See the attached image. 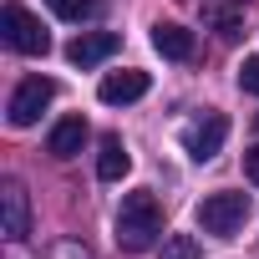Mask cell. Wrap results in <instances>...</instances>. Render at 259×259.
Segmentation results:
<instances>
[{"label":"cell","instance_id":"17","mask_svg":"<svg viewBox=\"0 0 259 259\" xmlns=\"http://www.w3.org/2000/svg\"><path fill=\"white\" fill-rule=\"evenodd\" d=\"M244 173H249V183L259 188V143H254V148L244 153Z\"/></svg>","mask_w":259,"mask_h":259},{"label":"cell","instance_id":"3","mask_svg":"<svg viewBox=\"0 0 259 259\" xmlns=\"http://www.w3.org/2000/svg\"><path fill=\"white\" fill-rule=\"evenodd\" d=\"M56 102V81L51 76H26L16 92H11V102H6V117H11V127H31V122H41V112Z\"/></svg>","mask_w":259,"mask_h":259},{"label":"cell","instance_id":"18","mask_svg":"<svg viewBox=\"0 0 259 259\" xmlns=\"http://www.w3.org/2000/svg\"><path fill=\"white\" fill-rule=\"evenodd\" d=\"M254 127H259V122H254Z\"/></svg>","mask_w":259,"mask_h":259},{"label":"cell","instance_id":"4","mask_svg":"<svg viewBox=\"0 0 259 259\" xmlns=\"http://www.w3.org/2000/svg\"><path fill=\"white\" fill-rule=\"evenodd\" d=\"M244 219H249V198H244V193H208V198L198 203V224H203V234L229 239Z\"/></svg>","mask_w":259,"mask_h":259},{"label":"cell","instance_id":"12","mask_svg":"<svg viewBox=\"0 0 259 259\" xmlns=\"http://www.w3.org/2000/svg\"><path fill=\"white\" fill-rule=\"evenodd\" d=\"M153 46H158V56H168V61H193V51H198L193 31H183V26H173V21H158V26H153Z\"/></svg>","mask_w":259,"mask_h":259},{"label":"cell","instance_id":"13","mask_svg":"<svg viewBox=\"0 0 259 259\" xmlns=\"http://www.w3.org/2000/svg\"><path fill=\"white\" fill-rule=\"evenodd\" d=\"M198 254H203V244L193 234H168L163 239V259H198Z\"/></svg>","mask_w":259,"mask_h":259},{"label":"cell","instance_id":"16","mask_svg":"<svg viewBox=\"0 0 259 259\" xmlns=\"http://www.w3.org/2000/svg\"><path fill=\"white\" fill-rule=\"evenodd\" d=\"M239 87H244L249 97H259V56H244V66H239Z\"/></svg>","mask_w":259,"mask_h":259},{"label":"cell","instance_id":"8","mask_svg":"<svg viewBox=\"0 0 259 259\" xmlns=\"http://www.w3.org/2000/svg\"><path fill=\"white\" fill-rule=\"evenodd\" d=\"M97 97L107 102V107H122V102H138V97H148V71H107L102 76V87H97Z\"/></svg>","mask_w":259,"mask_h":259},{"label":"cell","instance_id":"15","mask_svg":"<svg viewBox=\"0 0 259 259\" xmlns=\"http://www.w3.org/2000/svg\"><path fill=\"white\" fill-rule=\"evenodd\" d=\"M51 259H97V254H92L81 239H56V244H51Z\"/></svg>","mask_w":259,"mask_h":259},{"label":"cell","instance_id":"9","mask_svg":"<svg viewBox=\"0 0 259 259\" xmlns=\"http://www.w3.org/2000/svg\"><path fill=\"white\" fill-rule=\"evenodd\" d=\"M81 148H87V117H76V112H71V117H61V122L51 127V138H46V153L66 163V158H76Z\"/></svg>","mask_w":259,"mask_h":259},{"label":"cell","instance_id":"7","mask_svg":"<svg viewBox=\"0 0 259 259\" xmlns=\"http://www.w3.org/2000/svg\"><path fill=\"white\" fill-rule=\"evenodd\" d=\"M117 46H122L117 31H81V36L66 46V61H71V66H102Z\"/></svg>","mask_w":259,"mask_h":259},{"label":"cell","instance_id":"1","mask_svg":"<svg viewBox=\"0 0 259 259\" xmlns=\"http://www.w3.org/2000/svg\"><path fill=\"white\" fill-rule=\"evenodd\" d=\"M163 234V208L148 188H133V193H122V208H117V244L127 254H143L153 249V239Z\"/></svg>","mask_w":259,"mask_h":259},{"label":"cell","instance_id":"5","mask_svg":"<svg viewBox=\"0 0 259 259\" xmlns=\"http://www.w3.org/2000/svg\"><path fill=\"white\" fill-rule=\"evenodd\" d=\"M0 234L11 244H21L31 234V198H26L21 178H6V188H0Z\"/></svg>","mask_w":259,"mask_h":259},{"label":"cell","instance_id":"6","mask_svg":"<svg viewBox=\"0 0 259 259\" xmlns=\"http://www.w3.org/2000/svg\"><path fill=\"white\" fill-rule=\"evenodd\" d=\"M224 138H229V117L208 112L203 122H193L188 133H183V148H188V158H193V163H208V158H219Z\"/></svg>","mask_w":259,"mask_h":259},{"label":"cell","instance_id":"10","mask_svg":"<svg viewBox=\"0 0 259 259\" xmlns=\"http://www.w3.org/2000/svg\"><path fill=\"white\" fill-rule=\"evenodd\" d=\"M203 26L219 31L224 41H239L244 36V6L239 0H203Z\"/></svg>","mask_w":259,"mask_h":259},{"label":"cell","instance_id":"2","mask_svg":"<svg viewBox=\"0 0 259 259\" xmlns=\"http://www.w3.org/2000/svg\"><path fill=\"white\" fill-rule=\"evenodd\" d=\"M0 41H6L11 51H21V56H46L51 51V36H46V26L26 11V6H0Z\"/></svg>","mask_w":259,"mask_h":259},{"label":"cell","instance_id":"11","mask_svg":"<svg viewBox=\"0 0 259 259\" xmlns=\"http://www.w3.org/2000/svg\"><path fill=\"white\" fill-rule=\"evenodd\" d=\"M127 168H133V153H127V143H122L117 133H107L102 148H97V178H102V183H122Z\"/></svg>","mask_w":259,"mask_h":259},{"label":"cell","instance_id":"14","mask_svg":"<svg viewBox=\"0 0 259 259\" xmlns=\"http://www.w3.org/2000/svg\"><path fill=\"white\" fill-rule=\"evenodd\" d=\"M46 6H51L61 21H87V16H92V0H46Z\"/></svg>","mask_w":259,"mask_h":259}]
</instances>
